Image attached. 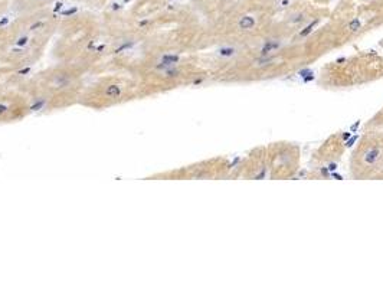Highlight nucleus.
Returning <instances> with one entry per match:
<instances>
[{
  "instance_id": "f257e3e1",
  "label": "nucleus",
  "mask_w": 383,
  "mask_h": 288,
  "mask_svg": "<svg viewBox=\"0 0 383 288\" xmlns=\"http://www.w3.org/2000/svg\"><path fill=\"white\" fill-rule=\"evenodd\" d=\"M254 25H255V20H254V17H251V16L242 17L241 22H239V26H241V29H251V28H252Z\"/></svg>"
},
{
  "instance_id": "7ed1b4c3",
  "label": "nucleus",
  "mask_w": 383,
  "mask_h": 288,
  "mask_svg": "<svg viewBox=\"0 0 383 288\" xmlns=\"http://www.w3.org/2000/svg\"><path fill=\"white\" fill-rule=\"evenodd\" d=\"M359 26H360V22H359V20H353L351 23H350V29L354 32V30L359 29Z\"/></svg>"
},
{
  "instance_id": "f03ea898",
  "label": "nucleus",
  "mask_w": 383,
  "mask_h": 288,
  "mask_svg": "<svg viewBox=\"0 0 383 288\" xmlns=\"http://www.w3.org/2000/svg\"><path fill=\"white\" fill-rule=\"evenodd\" d=\"M377 154H379V151L377 150H372V151H369L366 154V157H364V160H366V163H373L376 159H377Z\"/></svg>"
}]
</instances>
